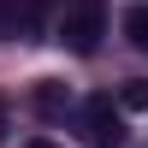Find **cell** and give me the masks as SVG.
<instances>
[{
    "label": "cell",
    "mask_w": 148,
    "mask_h": 148,
    "mask_svg": "<svg viewBox=\"0 0 148 148\" xmlns=\"http://www.w3.org/2000/svg\"><path fill=\"white\" fill-rule=\"evenodd\" d=\"M24 148H59V142H47V136H36V142H24Z\"/></svg>",
    "instance_id": "cell-7"
},
{
    "label": "cell",
    "mask_w": 148,
    "mask_h": 148,
    "mask_svg": "<svg viewBox=\"0 0 148 148\" xmlns=\"http://www.w3.org/2000/svg\"><path fill=\"white\" fill-rule=\"evenodd\" d=\"M83 119H89V142L95 148H119V142H125V125H119V113H113L107 95H95V101L83 107Z\"/></svg>",
    "instance_id": "cell-2"
},
{
    "label": "cell",
    "mask_w": 148,
    "mask_h": 148,
    "mask_svg": "<svg viewBox=\"0 0 148 148\" xmlns=\"http://www.w3.org/2000/svg\"><path fill=\"white\" fill-rule=\"evenodd\" d=\"M119 101L130 107V113H148V83L136 77V83H125V95H119Z\"/></svg>",
    "instance_id": "cell-6"
},
{
    "label": "cell",
    "mask_w": 148,
    "mask_h": 148,
    "mask_svg": "<svg viewBox=\"0 0 148 148\" xmlns=\"http://www.w3.org/2000/svg\"><path fill=\"white\" fill-rule=\"evenodd\" d=\"M0 142H6V101H0Z\"/></svg>",
    "instance_id": "cell-8"
},
{
    "label": "cell",
    "mask_w": 148,
    "mask_h": 148,
    "mask_svg": "<svg viewBox=\"0 0 148 148\" xmlns=\"http://www.w3.org/2000/svg\"><path fill=\"white\" fill-rule=\"evenodd\" d=\"M65 83H42V89H36V107H42V113H65Z\"/></svg>",
    "instance_id": "cell-5"
},
{
    "label": "cell",
    "mask_w": 148,
    "mask_h": 148,
    "mask_svg": "<svg viewBox=\"0 0 148 148\" xmlns=\"http://www.w3.org/2000/svg\"><path fill=\"white\" fill-rule=\"evenodd\" d=\"M107 36V12L101 0H77V6H65V18H59V42L71 47V53H95Z\"/></svg>",
    "instance_id": "cell-1"
},
{
    "label": "cell",
    "mask_w": 148,
    "mask_h": 148,
    "mask_svg": "<svg viewBox=\"0 0 148 148\" xmlns=\"http://www.w3.org/2000/svg\"><path fill=\"white\" fill-rule=\"evenodd\" d=\"M125 36H130V47L148 53V6H130V12H125Z\"/></svg>",
    "instance_id": "cell-4"
},
{
    "label": "cell",
    "mask_w": 148,
    "mask_h": 148,
    "mask_svg": "<svg viewBox=\"0 0 148 148\" xmlns=\"http://www.w3.org/2000/svg\"><path fill=\"white\" fill-rule=\"evenodd\" d=\"M0 18H6L18 36H36V30H42V18H47V0H6Z\"/></svg>",
    "instance_id": "cell-3"
}]
</instances>
